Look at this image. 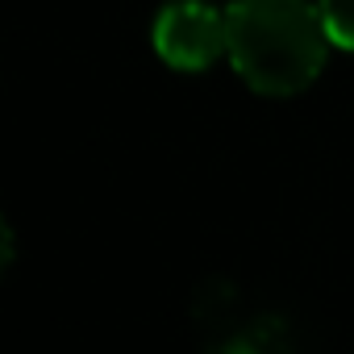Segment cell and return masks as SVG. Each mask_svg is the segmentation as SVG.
<instances>
[{
  "label": "cell",
  "mask_w": 354,
  "mask_h": 354,
  "mask_svg": "<svg viewBox=\"0 0 354 354\" xmlns=\"http://www.w3.org/2000/svg\"><path fill=\"white\" fill-rule=\"evenodd\" d=\"M230 21V59L238 75L263 96L304 92L329 50V30L321 5L313 0H234Z\"/></svg>",
  "instance_id": "1"
},
{
  "label": "cell",
  "mask_w": 354,
  "mask_h": 354,
  "mask_svg": "<svg viewBox=\"0 0 354 354\" xmlns=\"http://www.w3.org/2000/svg\"><path fill=\"white\" fill-rule=\"evenodd\" d=\"M154 50L180 71H201L230 50V21L213 5L175 0L154 21Z\"/></svg>",
  "instance_id": "2"
},
{
  "label": "cell",
  "mask_w": 354,
  "mask_h": 354,
  "mask_svg": "<svg viewBox=\"0 0 354 354\" xmlns=\"http://www.w3.org/2000/svg\"><path fill=\"white\" fill-rule=\"evenodd\" d=\"M321 17L333 46L354 50V0H321Z\"/></svg>",
  "instance_id": "3"
}]
</instances>
